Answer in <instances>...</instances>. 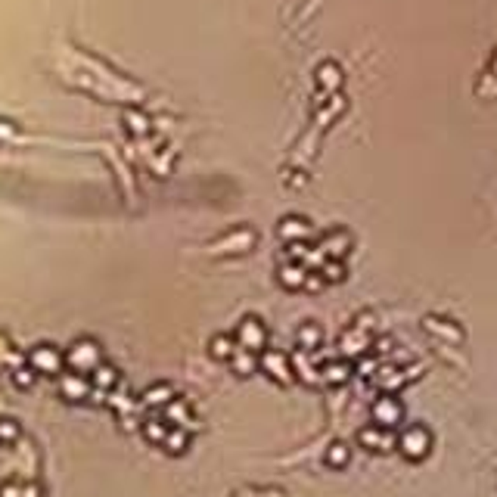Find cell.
I'll use <instances>...</instances> for the list:
<instances>
[{"instance_id":"obj_17","label":"cell","mask_w":497,"mask_h":497,"mask_svg":"<svg viewBox=\"0 0 497 497\" xmlns=\"http://www.w3.org/2000/svg\"><path fill=\"white\" fill-rule=\"evenodd\" d=\"M320 273H323V280H327V283H342V280H345V261L327 258L320 264Z\"/></svg>"},{"instance_id":"obj_10","label":"cell","mask_w":497,"mask_h":497,"mask_svg":"<svg viewBox=\"0 0 497 497\" xmlns=\"http://www.w3.org/2000/svg\"><path fill=\"white\" fill-rule=\"evenodd\" d=\"M295 342H298V348L302 351H314L323 345V330H320V323H311V320H305L302 327H298V333H295Z\"/></svg>"},{"instance_id":"obj_19","label":"cell","mask_w":497,"mask_h":497,"mask_svg":"<svg viewBox=\"0 0 497 497\" xmlns=\"http://www.w3.org/2000/svg\"><path fill=\"white\" fill-rule=\"evenodd\" d=\"M165 441H168V448L177 454V451H184V444H187V435H184V432H174V435H168Z\"/></svg>"},{"instance_id":"obj_3","label":"cell","mask_w":497,"mask_h":497,"mask_svg":"<svg viewBox=\"0 0 497 497\" xmlns=\"http://www.w3.org/2000/svg\"><path fill=\"white\" fill-rule=\"evenodd\" d=\"M261 370L280 385H289L295 380L293 357H286L283 351H261Z\"/></svg>"},{"instance_id":"obj_8","label":"cell","mask_w":497,"mask_h":497,"mask_svg":"<svg viewBox=\"0 0 497 497\" xmlns=\"http://www.w3.org/2000/svg\"><path fill=\"white\" fill-rule=\"evenodd\" d=\"M308 273H311V271H308L302 261L286 258V264H280V271H277V280H280L283 289H305Z\"/></svg>"},{"instance_id":"obj_2","label":"cell","mask_w":497,"mask_h":497,"mask_svg":"<svg viewBox=\"0 0 497 497\" xmlns=\"http://www.w3.org/2000/svg\"><path fill=\"white\" fill-rule=\"evenodd\" d=\"M370 417H373L376 426H385V429H398L401 419H404V407H401V401L392 395V392H382V395L373 401Z\"/></svg>"},{"instance_id":"obj_13","label":"cell","mask_w":497,"mask_h":497,"mask_svg":"<svg viewBox=\"0 0 497 497\" xmlns=\"http://www.w3.org/2000/svg\"><path fill=\"white\" fill-rule=\"evenodd\" d=\"M320 376H323V382H330V385H345L351 380V364L348 361H333V364L323 367Z\"/></svg>"},{"instance_id":"obj_21","label":"cell","mask_w":497,"mask_h":497,"mask_svg":"<svg viewBox=\"0 0 497 497\" xmlns=\"http://www.w3.org/2000/svg\"><path fill=\"white\" fill-rule=\"evenodd\" d=\"M494 72H497V53H494Z\"/></svg>"},{"instance_id":"obj_9","label":"cell","mask_w":497,"mask_h":497,"mask_svg":"<svg viewBox=\"0 0 497 497\" xmlns=\"http://www.w3.org/2000/svg\"><path fill=\"white\" fill-rule=\"evenodd\" d=\"M370 351V336H367V330L361 327H351L345 333V339H342V355H348V357H361Z\"/></svg>"},{"instance_id":"obj_1","label":"cell","mask_w":497,"mask_h":497,"mask_svg":"<svg viewBox=\"0 0 497 497\" xmlns=\"http://www.w3.org/2000/svg\"><path fill=\"white\" fill-rule=\"evenodd\" d=\"M398 451L404 460H414V464H419V460L429 457L432 451V432L426 429V426H407V429H401L398 435Z\"/></svg>"},{"instance_id":"obj_15","label":"cell","mask_w":497,"mask_h":497,"mask_svg":"<svg viewBox=\"0 0 497 497\" xmlns=\"http://www.w3.org/2000/svg\"><path fill=\"white\" fill-rule=\"evenodd\" d=\"M348 460H351V451H348V444H330L327 454H323V464H327L330 469H345L348 466Z\"/></svg>"},{"instance_id":"obj_11","label":"cell","mask_w":497,"mask_h":497,"mask_svg":"<svg viewBox=\"0 0 497 497\" xmlns=\"http://www.w3.org/2000/svg\"><path fill=\"white\" fill-rule=\"evenodd\" d=\"M230 367H234L239 376H252L261 367V355H255V351H248V348L239 345L234 351V357H230Z\"/></svg>"},{"instance_id":"obj_16","label":"cell","mask_w":497,"mask_h":497,"mask_svg":"<svg viewBox=\"0 0 497 497\" xmlns=\"http://www.w3.org/2000/svg\"><path fill=\"white\" fill-rule=\"evenodd\" d=\"M236 348H239V342L234 336H215L211 339V357H218V361H230Z\"/></svg>"},{"instance_id":"obj_5","label":"cell","mask_w":497,"mask_h":497,"mask_svg":"<svg viewBox=\"0 0 497 497\" xmlns=\"http://www.w3.org/2000/svg\"><path fill=\"white\" fill-rule=\"evenodd\" d=\"M357 441H361V448L373 451V454H385L392 448H398V435L392 429H385V426H364L361 432H357Z\"/></svg>"},{"instance_id":"obj_7","label":"cell","mask_w":497,"mask_h":497,"mask_svg":"<svg viewBox=\"0 0 497 497\" xmlns=\"http://www.w3.org/2000/svg\"><path fill=\"white\" fill-rule=\"evenodd\" d=\"M311 221H305V218H298V215H289V218H283L280 224H277V234L280 239L286 246H295V243H308L311 239Z\"/></svg>"},{"instance_id":"obj_12","label":"cell","mask_w":497,"mask_h":497,"mask_svg":"<svg viewBox=\"0 0 497 497\" xmlns=\"http://www.w3.org/2000/svg\"><path fill=\"white\" fill-rule=\"evenodd\" d=\"M252 243H255V234L243 227V230H236V234H227L215 248H227V252H234V248H236V252H248Z\"/></svg>"},{"instance_id":"obj_14","label":"cell","mask_w":497,"mask_h":497,"mask_svg":"<svg viewBox=\"0 0 497 497\" xmlns=\"http://www.w3.org/2000/svg\"><path fill=\"white\" fill-rule=\"evenodd\" d=\"M426 330L435 333V336H441V339H448V342H460V339H464L460 327H454V323L441 320V317H426Z\"/></svg>"},{"instance_id":"obj_18","label":"cell","mask_w":497,"mask_h":497,"mask_svg":"<svg viewBox=\"0 0 497 497\" xmlns=\"http://www.w3.org/2000/svg\"><path fill=\"white\" fill-rule=\"evenodd\" d=\"M323 286H327V280H323L320 271H311V273H308V280H305V289H308V293H320Z\"/></svg>"},{"instance_id":"obj_4","label":"cell","mask_w":497,"mask_h":497,"mask_svg":"<svg viewBox=\"0 0 497 497\" xmlns=\"http://www.w3.org/2000/svg\"><path fill=\"white\" fill-rule=\"evenodd\" d=\"M236 342L248 351H264V345H268V327L258 320V317H243V323L236 327Z\"/></svg>"},{"instance_id":"obj_20","label":"cell","mask_w":497,"mask_h":497,"mask_svg":"<svg viewBox=\"0 0 497 497\" xmlns=\"http://www.w3.org/2000/svg\"><path fill=\"white\" fill-rule=\"evenodd\" d=\"M168 395H171L168 389H152L147 395V401H150V404H156V401H168Z\"/></svg>"},{"instance_id":"obj_6","label":"cell","mask_w":497,"mask_h":497,"mask_svg":"<svg viewBox=\"0 0 497 497\" xmlns=\"http://www.w3.org/2000/svg\"><path fill=\"white\" fill-rule=\"evenodd\" d=\"M320 252L327 255V258H339L345 261V255L351 252V246H355V236L348 234V230H330V234L320 236Z\"/></svg>"}]
</instances>
